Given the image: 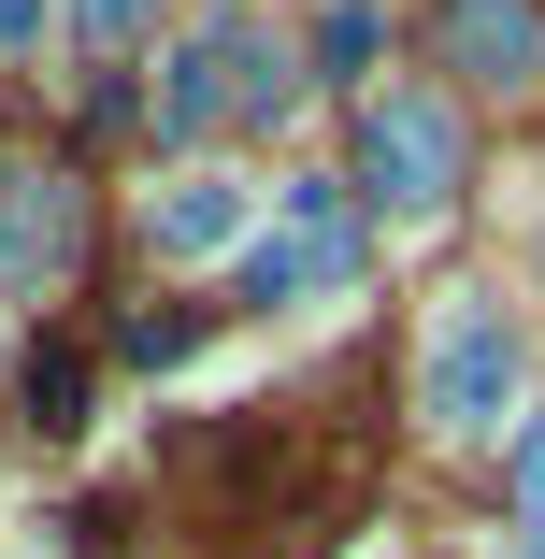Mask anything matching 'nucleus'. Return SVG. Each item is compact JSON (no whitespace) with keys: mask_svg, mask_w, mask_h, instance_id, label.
<instances>
[{"mask_svg":"<svg viewBox=\"0 0 545 559\" xmlns=\"http://www.w3.org/2000/svg\"><path fill=\"white\" fill-rule=\"evenodd\" d=\"M359 187L388 201V215H430L460 187V130H446V100H374L359 116Z\"/></svg>","mask_w":545,"mask_h":559,"instance_id":"obj_2","label":"nucleus"},{"mask_svg":"<svg viewBox=\"0 0 545 559\" xmlns=\"http://www.w3.org/2000/svg\"><path fill=\"white\" fill-rule=\"evenodd\" d=\"M517 516L545 531V430H531V460H517Z\"/></svg>","mask_w":545,"mask_h":559,"instance_id":"obj_7","label":"nucleus"},{"mask_svg":"<svg viewBox=\"0 0 545 559\" xmlns=\"http://www.w3.org/2000/svg\"><path fill=\"white\" fill-rule=\"evenodd\" d=\"M72 15H86V29H100V44H130V29H144V15H158V0H72Z\"/></svg>","mask_w":545,"mask_h":559,"instance_id":"obj_6","label":"nucleus"},{"mask_svg":"<svg viewBox=\"0 0 545 559\" xmlns=\"http://www.w3.org/2000/svg\"><path fill=\"white\" fill-rule=\"evenodd\" d=\"M29 416H58V430L86 416V359H72V345H44V359H29Z\"/></svg>","mask_w":545,"mask_h":559,"instance_id":"obj_5","label":"nucleus"},{"mask_svg":"<svg viewBox=\"0 0 545 559\" xmlns=\"http://www.w3.org/2000/svg\"><path fill=\"white\" fill-rule=\"evenodd\" d=\"M245 215H259V201H245L230 173H187V187L158 201V245H173V259H230V245H245Z\"/></svg>","mask_w":545,"mask_h":559,"instance_id":"obj_4","label":"nucleus"},{"mask_svg":"<svg viewBox=\"0 0 545 559\" xmlns=\"http://www.w3.org/2000/svg\"><path fill=\"white\" fill-rule=\"evenodd\" d=\"M430 416L446 430H502L517 416V330H502V301H446V330H430Z\"/></svg>","mask_w":545,"mask_h":559,"instance_id":"obj_1","label":"nucleus"},{"mask_svg":"<svg viewBox=\"0 0 545 559\" xmlns=\"http://www.w3.org/2000/svg\"><path fill=\"white\" fill-rule=\"evenodd\" d=\"M446 29H460V72H474V86H502V100L545 86V15H531V0H460Z\"/></svg>","mask_w":545,"mask_h":559,"instance_id":"obj_3","label":"nucleus"},{"mask_svg":"<svg viewBox=\"0 0 545 559\" xmlns=\"http://www.w3.org/2000/svg\"><path fill=\"white\" fill-rule=\"evenodd\" d=\"M29 29H44V0H0V58H15V44H29Z\"/></svg>","mask_w":545,"mask_h":559,"instance_id":"obj_8","label":"nucleus"}]
</instances>
